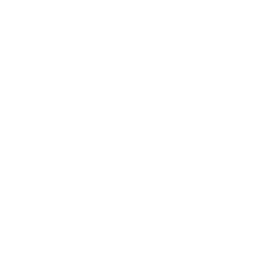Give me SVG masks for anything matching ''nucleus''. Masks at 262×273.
<instances>
[]
</instances>
